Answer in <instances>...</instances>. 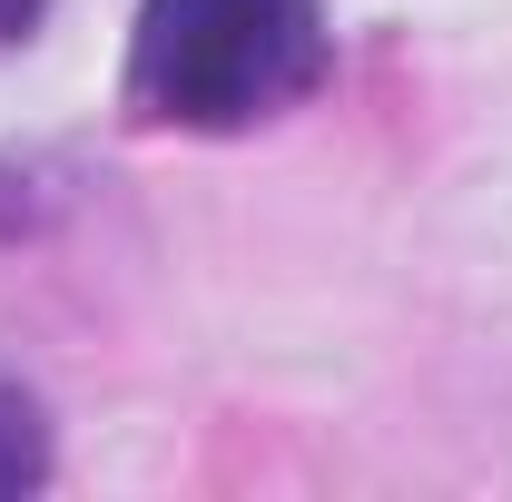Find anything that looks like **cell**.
<instances>
[{
    "instance_id": "6da1fadb",
    "label": "cell",
    "mask_w": 512,
    "mask_h": 502,
    "mask_svg": "<svg viewBox=\"0 0 512 502\" xmlns=\"http://www.w3.org/2000/svg\"><path fill=\"white\" fill-rule=\"evenodd\" d=\"M325 69H335L325 0H138L119 109L138 128L227 138L306 109Z\"/></svg>"
},
{
    "instance_id": "7a4b0ae2",
    "label": "cell",
    "mask_w": 512,
    "mask_h": 502,
    "mask_svg": "<svg viewBox=\"0 0 512 502\" xmlns=\"http://www.w3.org/2000/svg\"><path fill=\"white\" fill-rule=\"evenodd\" d=\"M40 483H50V414L0 375V493H40Z\"/></svg>"
},
{
    "instance_id": "3957f363",
    "label": "cell",
    "mask_w": 512,
    "mask_h": 502,
    "mask_svg": "<svg viewBox=\"0 0 512 502\" xmlns=\"http://www.w3.org/2000/svg\"><path fill=\"white\" fill-rule=\"evenodd\" d=\"M40 20H50V0H0V50L40 40Z\"/></svg>"
}]
</instances>
